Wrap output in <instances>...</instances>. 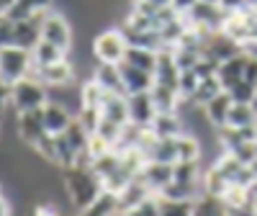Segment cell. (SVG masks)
Segmentation results:
<instances>
[{
  "label": "cell",
  "instance_id": "cell-1",
  "mask_svg": "<svg viewBox=\"0 0 257 216\" xmlns=\"http://www.w3.org/2000/svg\"><path fill=\"white\" fill-rule=\"evenodd\" d=\"M62 185H64V196H67V203L72 211L88 208L105 193L103 183L90 170V165H72L67 170H62Z\"/></svg>",
  "mask_w": 257,
  "mask_h": 216
},
{
  "label": "cell",
  "instance_id": "cell-2",
  "mask_svg": "<svg viewBox=\"0 0 257 216\" xmlns=\"http://www.w3.org/2000/svg\"><path fill=\"white\" fill-rule=\"evenodd\" d=\"M49 103V88L41 85L36 77H24L16 85H11V108L16 114L39 111Z\"/></svg>",
  "mask_w": 257,
  "mask_h": 216
},
{
  "label": "cell",
  "instance_id": "cell-3",
  "mask_svg": "<svg viewBox=\"0 0 257 216\" xmlns=\"http://www.w3.org/2000/svg\"><path fill=\"white\" fill-rule=\"evenodd\" d=\"M126 39L121 34V29H105V31H98L93 36V59L95 62H105V64H121L123 57H126Z\"/></svg>",
  "mask_w": 257,
  "mask_h": 216
},
{
  "label": "cell",
  "instance_id": "cell-4",
  "mask_svg": "<svg viewBox=\"0 0 257 216\" xmlns=\"http://www.w3.org/2000/svg\"><path fill=\"white\" fill-rule=\"evenodd\" d=\"M34 70V59H31V52L21 49V47H3L0 49V80L8 82V85H16L18 80L29 77Z\"/></svg>",
  "mask_w": 257,
  "mask_h": 216
},
{
  "label": "cell",
  "instance_id": "cell-5",
  "mask_svg": "<svg viewBox=\"0 0 257 216\" xmlns=\"http://www.w3.org/2000/svg\"><path fill=\"white\" fill-rule=\"evenodd\" d=\"M41 39L70 54V49H72V26H70L67 16H62L57 11H49L44 16V21H41Z\"/></svg>",
  "mask_w": 257,
  "mask_h": 216
},
{
  "label": "cell",
  "instance_id": "cell-6",
  "mask_svg": "<svg viewBox=\"0 0 257 216\" xmlns=\"http://www.w3.org/2000/svg\"><path fill=\"white\" fill-rule=\"evenodd\" d=\"M185 24L190 29H203L208 34L213 31H221L224 29V21H226V11L221 6H211V3H196L185 16Z\"/></svg>",
  "mask_w": 257,
  "mask_h": 216
},
{
  "label": "cell",
  "instance_id": "cell-7",
  "mask_svg": "<svg viewBox=\"0 0 257 216\" xmlns=\"http://www.w3.org/2000/svg\"><path fill=\"white\" fill-rule=\"evenodd\" d=\"M29 77H36L41 85H47V88H64V85H72L77 80L75 75V64L70 59H62L57 64H47V67H34Z\"/></svg>",
  "mask_w": 257,
  "mask_h": 216
},
{
  "label": "cell",
  "instance_id": "cell-8",
  "mask_svg": "<svg viewBox=\"0 0 257 216\" xmlns=\"http://www.w3.org/2000/svg\"><path fill=\"white\" fill-rule=\"evenodd\" d=\"M16 137L21 139V144H26L29 149H34L41 139L47 137L44 119H41V108L39 111L16 114Z\"/></svg>",
  "mask_w": 257,
  "mask_h": 216
},
{
  "label": "cell",
  "instance_id": "cell-9",
  "mask_svg": "<svg viewBox=\"0 0 257 216\" xmlns=\"http://www.w3.org/2000/svg\"><path fill=\"white\" fill-rule=\"evenodd\" d=\"M47 13H39V16H31V18H24V21H13V47L31 52L41 41V21H44Z\"/></svg>",
  "mask_w": 257,
  "mask_h": 216
},
{
  "label": "cell",
  "instance_id": "cell-10",
  "mask_svg": "<svg viewBox=\"0 0 257 216\" xmlns=\"http://www.w3.org/2000/svg\"><path fill=\"white\" fill-rule=\"evenodd\" d=\"M203 54L221 64V62H226V59H231V57L242 54V44H239L237 39H231L229 34H224V31H213V34H208V39H206Z\"/></svg>",
  "mask_w": 257,
  "mask_h": 216
},
{
  "label": "cell",
  "instance_id": "cell-11",
  "mask_svg": "<svg viewBox=\"0 0 257 216\" xmlns=\"http://www.w3.org/2000/svg\"><path fill=\"white\" fill-rule=\"evenodd\" d=\"M41 119H44L47 134L59 137V134L67 132V126L75 121V114L70 111L67 105H62V103H57V100H49L44 108H41Z\"/></svg>",
  "mask_w": 257,
  "mask_h": 216
},
{
  "label": "cell",
  "instance_id": "cell-12",
  "mask_svg": "<svg viewBox=\"0 0 257 216\" xmlns=\"http://www.w3.org/2000/svg\"><path fill=\"white\" fill-rule=\"evenodd\" d=\"M128 100V121L137 124V126H149L155 121L157 116V108H155V100L152 95L147 93H132V95H126Z\"/></svg>",
  "mask_w": 257,
  "mask_h": 216
},
{
  "label": "cell",
  "instance_id": "cell-13",
  "mask_svg": "<svg viewBox=\"0 0 257 216\" xmlns=\"http://www.w3.org/2000/svg\"><path fill=\"white\" fill-rule=\"evenodd\" d=\"M90 80L98 82V88H103V93H118L126 95L123 90V80H121V67L118 64H105V62H95Z\"/></svg>",
  "mask_w": 257,
  "mask_h": 216
},
{
  "label": "cell",
  "instance_id": "cell-14",
  "mask_svg": "<svg viewBox=\"0 0 257 216\" xmlns=\"http://www.w3.org/2000/svg\"><path fill=\"white\" fill-rule=\"evenodd\" d=\"M139 178L144 180V185H147L149 190L160 196V193L165 190V185L173 183V165H165V162H152V160H149V162L142 167Z\"/></svg>",
  "mask_w": 257,
  "mask_h": 216
},
{
  "label": "cell",
  "instance_id": "cell-15",
  "mask_svg": "<svg viewBox=\"0 0 257 216\" xmlns=\"http://www.w3.org/2000/svg\"><path fill=\"white\" fill-rule=\"evenodd\" d=\"M118 67H121V80H123V90H126V95L152 90L155 75H149V72H144V70H137V67H132V64H126V62H121Z\"/></svg>",
  "mask_w": 257,
  "mask_h": 216
},
{
  "label": "cell",
  "instance_id": "cell-16",
  "mask_svg": "<svg viewBox=\"0 0 257 216\" xmlns=\"http://www.w3.org/2000/svg\"><path fill=\"white\" fill-rule=\"evenodd\" d=\"M244 67H247V57L244 54H237L226 62H221L216 67V80L221 82L224 90H231L237 82L244 80Z\"/></svg>",
  "mask_w": 257,
  "mask_h": 216
},
{
  "label": "cell",
  "instance_id": "cell-17",
  "mask_svg": "<svg viewBox=\"0 0 257 216\" xmlns=\"http://www.w3.org/2000/svg\"><path fill=\"white\" fill-rule=\"evenodd\" d=\"M149 129L157 139H178L180 134H185V124L180 114H157Z\"/></svg>",
  "mask_w": 257,
  "mask_h": 216
},
{
  "label": "cell",
  "instance_id": "cell-18",
  "mask_svg": "<svg viewBox=\"0 0 257 216\" xmlns=\"http://www.w3.org/2000/svg\"><path fill=\"white\" fill-rule=\"evenodd\" d=\"M147 196H152V190H149V188L144 185V180H142V178L128 180V183L123 185V190H118V193H116V206H118V213H123V211L132 208V206L142 203Z\"/></svg>",
  "mask_w": 257,
  "mask_h": 216
},
{
  "label": "cell",
  "instance_id": "cell-19",
  "mask_svg": "<svg viewBox=\"0 0 257 216\" xmlns=\"http://www.w3.org/2000/svg\"><path fill=\"white\" fill-rule=\"evenodd\" d=\"M100 116L113 121V124H121V126L128 124V100H126V95L105 93L103 103H100Z\"/></svg>",
  "mask_w": 257,
  "mask_h": 216
},
{
  "label": "cell",
  "instance_id": "cell-20",
  "mask_svg": "<svg viewBox=\"0 0 257 216\" xmlns=\"http://www.w3.org/2000/svg\"><path fill=\"white\" fill-rule=\"evenodd\" d=\"M149 95H152V100H155L157 114H178V108H180V103H183L178 88H167V85H160V82L152 85Z\"/></svg>",
  "mask_w": 257,
  "mask_h": 216
},
{
  "label": "cell",
  "instance_id": "cell-21",
  "mask_svg": "<svg viewBox=\"0 0 257 216\" xmlns=\"http://www.w3.org/2000/svg\"><path fill=\"white\" fill-rule=\"evenodd\" d=\"M231 98H229V93L224 90V93H219L213 100H208L206 105H203V114H206V121L213 126V129H224L226 126V116H229V108H231Z\"/></svg>",
  "mask_w": 257,
  "mask_h": 216
},
{
  "label": "cell",
  "instance_id": "cell-22",
  "mask_svg": "<svg viewBox=\"0 0 257 216\" xmlns=\"http://www.w3.org/2000/svg\"><path fill=\"white\" fill-rule=\"evenodd\" d=\"M52 3L54 0H16V3L8 8L6 18L8 21H24V18H31V16L52 11Z\"/></svg>",
  "mask_w": 257,
  "mask_h": 216
},
{
  "label": "cell",
  "instance_id": "cell-23",
  "mask_svg": "<svg viewBox=\"0 0 257 216\" xmlns=\"http://www.w3.org/2000/svg\"><path fill=\"white\" fill-rule=\"evenodd\" d=\"M162 201H198L201 198V183H180L173 180L170 185H165V190L160 193Z\"/></svg>",
  "mask_w": 257,
  "mask_h": 216
},
{
  "label": "cell",
  "instance_id": "cell-24",
  "mask_svg": "<svg viewBox=\"0 0 257 216\" xmlns=\"http://www.w3.org/2000/svg\"><path fill=\"white\" fill-rule=\"evenodd\" d=\"M31 59H34V67H47V64H57L62 59H67V52L41 39L39 44L31 49Z\"/></svg>",
  "mask_w": 257,
  "mask_h": 216
},
{
  "label": "cell",
  "instance_id": "cell-25",
  "mask_svg": "<svg viewBox=\"0 0 257 216\" xmlns=\"http://www.w3.org/2000/svg\"><path fill=\"white\" fill-rule=\"evenodd\" d=\"M123 62L132 64V67H137V70H144V72H149V75H155V70H157V52H152V49H139V47H128Z\"/></svg>",
  "mask_w": 257,
  "mask_h": 216
},
{
  "label": "cell",
  "instance_id": "cell-26",
  "mask_svg": "<svg viewBox=\"0 0 257 216\" xmlns=\"http://www.w3.org/2000/svg\"><path fill=\"white\" fill-rule=\"evenodd\" d=\"M178 147V162H201L203 160V147L193 134H180L175 139Z\"/></svg>",
  "mask_w": 257,
  "mask_h": 216
},
{
  "label": "cell",
  "instance_id": "cell-27",
  "mask_svg": "<svg viewBox=\"0 0 257 216\" xmlns=\"http://www.w3.org/2000/svg\"><path fill=\"white\" fill-rule=\"evenodd\" d=\"M257 124V116L249 108V103H231L229 116H226V126L229 129H249Z\"/></svg>",
  "mask_w": 257,
  "mask_h": 216
},
{
  "label": "cell",
  "instance_id": "cell-28",
  "mask_svg": "<svg viewBox=\"0 0 257 216\" xmlns=\"http://www.w3.org/2000/svg\"><path fill=\"white\" fill-rule=\"evenodd\" d=\"M72 216H118L116 196L113 193H103L95 203H90L88 208H82V211H75Z\"/></svg>",
  "mask_w": 257,
  "mask_h": 216
},
{
  "label": "cell",
  "instance_id": "cell-29",
  "mask_svg": "<svg viewBox=\"0 0 257 216\" xmlns=\"http://www.w3.org/2000/svg\"><path fill=\"white\" fill-rule=\"evenodd\" d=\"M147 160L152 162H165V165H175L178 162V147H175V139H157L149 149Z\"/></svg>",
  "mask_w": 257,
  "mask_h": 216
},
{
  "label": "cell",
  "instance_id": "cell-30",
  "mask_svg": "<svg viewBox=\"0 0 257 216\" xmlns=\"http://www.w3.org/2000/svg\"><path fill=\"white\" fill-rule=\"evenodd\" d=\"M219 93H224V88H221V82L216 80V75L213 77H203L201 82H198V88H196V93H193V98H190V103L193 105H206L208 100H213Z\"/></svg>",
  "mask_w": 257,
  "mask_h": 216
},
{
  "label": "cell",
  "instance_id": "cell-31",
  "mask_svg": "<svg viewBox=\"0 0 257 216\" xmlns=\"http://www.w3.org/2000/svg\"><path fill=\"white\" fill-rule=\"evenodd\" d=\"M103 88H98V82L93 80H85L80 85V108H93V111H100V103H103Z\"/></svg>",
  "mask_w": 257,
  "mask_h": 216
},
{
  "label": "cell",
  "instance_id": "cell-32",
  "mask_svg": "<svg viewBox=\"0 0 257 216\" xmlns=\"http://www.w3.org/2000/svg\"><path fill=\"white\" fill-rule=\"evenodd\" d=\"M201 162H175L173 165V180L180 183H201Z\"/></svg>",
  "mask_w": 257,
  "mask_h": 216
},
{
  "label": "cell",
  "instance_id": "cell-33",
  "mask_svg": "<svg viewBox=\"0 0 257 216\" xmlns=\"http://www.w3.org/2000/svg\"><path fill=\"white\" fill-rule=\"evenodd\" d=\"M160 211H162V198L157 193H152V196H147L142 203L132 206L128 211H123L118 216H160Z\"/></svg>",
  "mask_w": 257,
  "mask_h": 216
},
{
  "label": "cell",
  "instance_id": "cell-34",
  "mask_svg": "<svg viewBox=\"0 0 257 216\" xmlns=\"http://www.w3.org/2000/svg\"><path fill=\"white\" fill-rule=\"evenodd\" d=\"M160 216H196V201H162Z\"/></svg>",
  "mask_w": 257,
  "mask_h": 216
},
{
  "label": "cell",
  "instance_id": "cell-35",
  "mask_svg": "<svg viewBox=\"0 0 257 216\" xmlns=\"http://www.w3.org/2000/svg\"><path fill=\"white\" fill-rule=\"evenodd\" d=\"M121 129H123L121 124H113V121H108V119H103V116H100V121H98V129H95L93 134H98L103 142H108V144L113 147V144L118 142V137H121Z\"/></svg>",
  "mask_w": 257,
  "mask_h": 216
},
{
  "label": "cell",
  "instance_id": "cell-36",
  "mask_svg": "<svg viewBox=\"0 0 257 216\" xmlns=\"http://www.w3.org/2000/svg\"><path fill=\"white\" fill-rule=\"evenodd\" d=\"M198 82H201V77L193 72V70H183V72H180V80H178V93H180V98L190 100L193 93H196V88H198Z\"/></svg>",
  "mask_w": 257,
  "mask_h": 216
},
{
  "label": "cell",
  "instance_id": "cell-37",
  "mask_svg": "<svg viewBox=\"0 0 257 216\" xmlns=\"http://www.w3.org/2000/svg\"><path fill=\"white\" fill-rule=\"evenodd\" d=\"M226 93H229V98H231L234 103H249V100L254 98V93H257V85L242 80V82H237V85H234L231 90H226Z\"/></svg>",
  "mask_w": 257,
  "mask_h": 216
},
{
  "label": "cell",
  "instance_id": "cell-38",
  "mask_svg": "<svg viewBox=\"0 0 257 216\" xmlns=\"http://www.w3.org/2000/svg\"><path fill=\"white\" fill-rule=\"evenodd\" d=\"M13 44V21H8L6 16L0 18V49Z\"/></svg>",
  "mask_w": 257,
  "mask_h": 216
},
{
  "label": "cell",
  "instance_id": "cell-39",
  "mask_svg": "<svg viewBox=\"0 0 257 216\" xmlns=\"http://www.w3.org/2000/svg\"><path fill=\"white\" fill-rule=\"evenodd\" d=\"M11 111V85L0 80V119Z\"/></svg>",
  "mask_w": 257,
  "mask_h": 216
},
{
  "label": "cell",
  "instance_id": "cell-40",
  "mask_svg": "<svg viewBox=\"0 0 257 216\" xmlns=\"http://www.w3.org/2000/svg\"><path fill=\"white\" fill-rule=\"evenodd\" d=\"M242 54L257 62V36H249V39L242 41Z\"/></svg>",
  "mask_w": 257,
  "mask_h": 216
},
{
  "label": "cell",
  "instance_id": "cell-41",
  "mask_svg": "<svg viewBox=\"0 0 257 216\" xmlns=\"http://www.w3.org/2000/svg\"><path fill=\"white\" fill-rule=\"evenodd\" d=\"M196 3H198V0H173V11H175L178 16H185Z\"/></svg>",
  "mask_w": 257,
  "mask_h": 216
},
{
  "label": "cell",
  "instance_id": "cell-42",
  "mask_svg": "<svg viewBox=\"0 0 257 216\" xmlns=\"http://www.w3.org/2000/svg\"><path fill=\"white\" fill-rule=\"evenodd\" d=\"M247 6V0H221V8L229 13V11H239Z\"/></svg>",
  "mask_w": 257,
  "mask_h": 216
},
{
  "label": "cell",
  "instance_id": "cell-43",
  "mask_svg": "<svg viewBox=\"0 0 257 216\" xmlns=\"http://www.w3.org/2000/svg\"><path fill=\"white\" fill-rule=\"evenodd\" d=\"M0 216H13V206L6 196H0Z\"/></svg>",
  "mask_w": 257,
  "mask_h": 216
},
{
  "label": "cell",
  "instance_id": "cell-44",
  "mask_svg": "<svg viewBox=\"0 0 257 216\" xmlns=\"http://www.w3.org/2000/svg\"><path fill=\"white\" fill-rule=\"evenodd\" d=\"M147 3H152L157 8H170V6H173V0H147Z\"/></svg>",
  "mask_w": 257,
  "mask_h": 216
},
{
  "label": "cell",
  "instance_id": "cell-45",
  "mask_svg": "<svg viewBox=\"0 0 257 216\" xmlns=\"http://www.w3.org/2000/svg\"><path fill=\"white\" fill-rule=\"evenodd\" d=\"M13 3H16V0H0V6H3V8H6V13H8V8H11Z\"/></svg>",
  "mask_w": 257,
  "mask_h": 216
},
{
  "label": "cell",
  "instance_id": "cell-46",
  "mask_svg": "<svg viewBox=\"0 0 257 216\" xmlns=\"http://www.w3.org/2000/svg\"><path fill=\"white\" fill-rule=\"evenodd\" d=\"M249 108H252V111H254V116H257V93H254V98L249 100Z\"/></svg>",
  "mask_w": 257,
  "mask_h": 216
},
{
  "label": "cell",
  "instance_id": "cell-47",
  "mask_svg": "<svg viewBox=\"0 0 257 216\" xmlns=\"http://www.w3.org/2000/svg\"><path fill=\"white\" fill-rule=\"evenodd\" d=\"M198 3H211V6H221V0H198Z\"/></svg>",
  "mask_w": 257,
  "mask_h": 216
},
{
  "label": "cell",
  "instance_id": "cell-48",
  "mask_svg": "<svg viewBox=\"0 0 257 216\" xmlns=\"http://www.w3.org/2000/svg\"><path fill=\"white\" fill-rule=\"evenodd\" d=\"M247 8H254L257 11V0H247Z\"/></svg>",
  "mask_w": 257,
  "mask_h": 216
},
{
  "label": "cell",
  "instance_id": "cell-49",
  "mask_svg": "<svg viewBox=\"0 0 257 216\" xmlns=\"http://www.w3.org/2000/svg\"><path fill=\"white\" fill-rule=\"evenodd\" d=\"M254 157H257V139H254Z\"/></svg>",
  "mask_w": 257,
  "mask_h": 216
},
{
  "label": "cell",
  "instance_id": "cell-50",
  "mask_svg": "<svg viewBox=\"0 0 257 216\" xmlns=\"http://www.w3.org/2000/svg\"><path fill=\"white\" fill-rule=\"evenodd\" d=\"M0 196H3V183H0Z\"/></svg>",
  "mask_w": 257,
  "mask_h": 216
},
{
  "label": "cell",
  "instance_id": "cell-51",
  "mask_svg": "<svg viewBox=\"0 0 257 216\" xmlns=\"http://www.w3.org/2000/svg\"><path fill=\"white\" fill-rule=\"evenodd\" d=\"M0 134H3V121H0Z\"/></svg>",
  "mask_w": 257,
  "mask_h": 216
},
{
  "label": "cell",
  "instance_id": "cell-52",
  "mask_svg": "<svg viewBox=\"0 0 257 216\" xmlns=\"http://www.w3.org/2000/svg\"><path fill=\"white\" fill-rule=\"evenodd\" d=\"M224 216H229V213H226V211H224Z\"/></svg>",
  "mask_w": 257,
  "mask_h": 216
},
{
  "label": "cell",
  "instance_id": "cell-53",
  "mask_svg": "<svg viewBox=\"0 0 257 216\" xmlns=\"http://www.w3.org/2000/svg\"><path fill=\"white\" fill-rule=\"evenodd\" d=\"M254 208H257V203H254Z\"/></svg>",
  "mask_w": 257,
  "mask_h": 216
}]
</instances>
